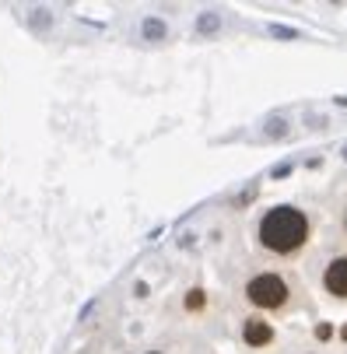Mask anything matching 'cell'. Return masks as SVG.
<instances>
[{
    "instance_id": "cell-3",
    "label": "cell",
    "mask_w": 347,
    "mask_h": 354,
    "mask_svg": "<svg viewBox=\"0 0 347 354\" xmlns=\"http://www.w3.org/2000/svg\"><path fill=\"white\" fill-rule=\"evenodd\" d=\"M323 284L333 298H347V257H337L330 260L326 274H323Z\"/></svg>"
},
{
    "instance_id": "cell-8",
    "label": "cell",
    "mask_w": 347,
    "mask_h": 354,
    "mask_svg": "<svg viewBox=\"0 0 347 354\" xmlns=\"http://www.w3.org/2000/svg\"><path fill=\"white\" fill-rule=\"evenodd\" d=\"M214 25H218V18H214V15H204V18H200V28H204V32H207V28H214Z\"/></svg>"
},
{
    "instance_id": "cell-9",
    "label": "cell",
    "mask_w": 347,
    "mask_h": 354,
    "mask_svg": "<svg viewBox=\"0 0 347 354\" xmlns=\"http://www.w3.org/2000/svg\"><path fill=\"white\" fill-rule=\"evenodd\" d=\"M330 333H333V330H330L326 323H323V326H316V337H319V340H330Z\"/></svg>"
},
{
    "instance_id": "cell-7",
    "label": "cell",
    "mask_w": 347,
    "mask_h": 354,
    "mask_svg": "<svg viewBox=\"0 0 347 354\" xmlns=\"http://www.w3.org/2000/svg\"><path fill=\"white\" fill-rule=\"evenodd\" d=\"M284 130H288V127H284L281 120H270V123H267V137H281Z\"/></svg>"
},
{
    "instance_id": "cell-4",
    "label": "cell",
    "mask_w": 347,
    "mask_h": 354,
    "mask_svg": "<svg viewBox=\"0 0 347 354\" xmlns=\"http://www.w3.org/2000/svg\"><path fill=\"white\" fill-rule=\"evenodd\" d=\"M242 340L250 344V347H267V344L274 340V326H270L267 319H245Z\"/></svg>"
},
{
    "instance_id": "cell-1",
    "label": "cell",
    "mask_w": 347,
    "mask_h": 354,
    "mask_svg": "<svg viewBox=\"0 0 347 354\" xmlns=\"http://www.w3.org/2000/svg\"><path fill=\"white\" fill-rule=\"evenodd\" d=\"M309 242V218L291 207V204H281V207H270L260 221V245L277 252V257H291L299 252L302 245Z\"/></svg>"
},
{
    "instance_id": "cell-2",
    "label": "cell",
    "mask_w": 347,
    "mask_h": 354,
    "mask_svg": "<svg viewBox=\"0 0 347 354\" xmlns=\"http://www.w3.org/2000/svg\"><path fill=\"white\" fill-rule=\"evenodd\" d=\"M245 298H250L256 309H281L288 301V281L281 274H256L245 284Z\"/></svg>"
},
{
    "instance_id": "cell-11",
    "label": "cell",
    "mask_w": 347,
    "mask_h": 354,
    "mask_svg": "<svg viewBox=\"0 0 347 354\" xmlns=\"http://www.w3.org/2000/svg\"><path fill=\"white\" fill-rule=\"evenodd\" d=\"M340 333H344V340H347V323H344V330H340Z\"/></svg>"
},
{
    "instance_id": "cell-12",
    "label": "cell",
    "mask_w": 347,
    "mask_h": 354,
    "mask_svg": "<svg viewBox=\"0 0 347 354\" xmlns=\"http://www.w3.org/2000/svg\"><path fill=\"white\" fill-rule=\"evenodd\" d=\"M344 158H347V147H344Z\"/></svg>"
},
{
    "instance_id": "cell-5",
    "label": "cell",
    "mask_w": 347,
    "mask_h": 354,
    "mask_svg": "<svg viewBox=\"0 0 347 354\" xmlns=\"http://www.w3.org/2000/svg\"><path fill=\"white\" fill-rule=\"evenodd\" d=\"M144 35H147V39H162V35H165V25L147 18V21H144Z\"/></svg>"
},
{
    "instance_id": "cell-10",
    "label": "cell",
    "mask_w": 347,
    "mask_h": 354,
    "mask_svg": "<svg viewBox=\"0 0 347 354\" xmlns=\"http://www.w3.org/2000/svg\"><path fill=\"white\" fill-rule=\"evenodd\" d=\"M288 172H291V162H281V165L274 169V176H288Z\"/></svg>"
},
{
    "instance_id": "cell-6",
    "label": "cell",
    "mask_w": 347,
    "mask_h": 354,
    "mask_svg": "<svg viewBox=\"0 0 347 354\" xmlns=\"http://www.w3.org/2000/svg\"><path fill=\"white\" fill-rule=\"evenodd\" d=\"M200 306H204V291L196 288V291H189V295H186V309H200Z\"/></svg>"
}]
</instances>
